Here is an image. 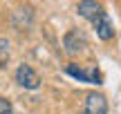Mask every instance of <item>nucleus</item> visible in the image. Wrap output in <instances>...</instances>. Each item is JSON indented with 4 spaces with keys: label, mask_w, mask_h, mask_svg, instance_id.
Listing matches in <instances>:
<instances>
[{
    "label": "nucleus",
    "mask_w": 121,
    "mask_h": 114,
    "mask_svg": "<svg viewBox=\"0 0 121 114\" xmlns=\"http://www.w3.org/2000/svg\"><path fill=\"white\" fill-rule=\"evenodd\" d=\"M76 11H78V16L92 20V18H94L99 11H103V9H101V4L96 2V0H81V2H78V7H76Z\"/></svg>",
    "instance_id": "nucleus-6"
},
{
    "label": "nucleus",
    "mask_w": 121,
    "mask_h": 114,
    "mask_svg": "<svg viewBox=\"0 0 121 114\" xmlns=\"http://www.w3.org/2000/svg\"><path fill=\"white\" fill-rule=\"evenodd\" d=\"M83 47H85V36H83V34H78L76 29H72L67 36H65V49H67L69 54L81 52Z\"/></svg>",
    "instance_id": "nucleus-5"
},
{
    "label": "nucleus",
    "mask_w": 121,
    "mask_h": 114,
    "mask_svg": "<svg viewBox=\"0 0 121 114\" xmlns=\"http://www.w3.org/2000/svg\"><path fill=\"white\" fill-rule=\"evenodd\" d=\"M9 61V43L4 38H0V67H4Z\"/></svg>",
    "instance_id": "nucleus-7"
},
{
    "label": "nucleus",
    "mask_w": 121,
    "mask_h": 114,
    "mask_svg": "<svg viewBox=\"0 0 121 114\" xmlns=\"http://www.w3.org/2000/svg\"><path fill=\"white\" fill-rule=\"evenodd\" d=\"M83 114H108V101H105V96L103 94H96V92L87 94Z\"/></svg>",
    "instance_id": "nucleus-1"
},
{
    "label": "nucleus",
    "mask_w": 121,
    "mask_h": 114,
    "mask_svg": "<svg viewBox=\"0 0 121 114\" xmlns=\"http://www.w3.org/2000/svg\"><path fill=\"white\" fill-rule=\"evenodd\" d=\"M67 72L69 76H74V78H78V81H83V83H96L99 85L101 83V74L94 69V67H90V69H83V67H76L72 63V65H67Z\"/></svg>",
    "instance_id": "nucleus-3"
},
{
    "label": "nucleus",
    "mask_w": 121,
    "mask_h": 114,
    "mask_svg": "<svg viewBox=\"0 0 121 114\" xmlns=\"http://www.w3.org/2000/svg\"><path fill=\"white\" fill-rule=\"evenodd\" d=\"M92 25H94V29H96V36H99L101 40H110L114 36V29H112V25H110V18L105 16L103 11H99L94 18H92Z\"/></svg>",
    "instance_id": "nucleus-4"
},
{
    "label": "nucleus",
    "mask_w": 121,
    "mask_h": 114,
    "mask_svg": "<svg viewBox=\"0 0 121 114\" xmlns=\"http://www.w3.org/2000/svg\"><path fill=\"white\" fill-rule=\"evenodd\" d=\"M16 81H18V85H22V87H27V90H36L40 85L38 74H36L29 65H20L16 69Z\"/></svg>",
    "instance_id": "nucleus-2"
},
{
    "label": "nucleus",
    "mask_w": 121,
    "mask_h": 114,
    "mask_svg": "<svg viewBox=\"0 0 121 114\" xmlns=\"http://www.w3.org/2000/svg\"><path fill=\"white\" fill-rule=\"evenodd\" d=\"M0 114H13V107L7 98H0Z\"/></svg>",
    "instance_id": "nucleus-8"
}]
</instances>
